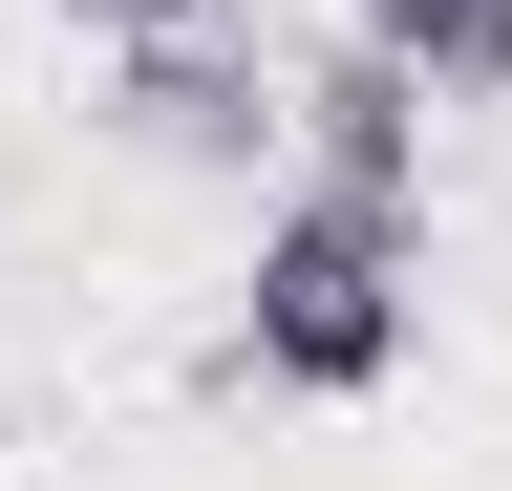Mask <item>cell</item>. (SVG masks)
<instances>
[{
	"label": "cell",
	"instance_id": "obj_6",
	"mask_svg": "<svg viewBox=\"0 0 512 491\" xmlns=\"http://www.w3.org/2000/svg\"><path fill=\"white\" fill-rule=\"evenodd\" d=\"M0 470H22V427H0Z\"/></svg>",
	"mask_w": 512,
	"mask_h": 491
},
{
	"label": "cell",
	"instance_id": "obj_1",
	"mask_svg": "<svg viewBox=\"0 0 512 491\" xmlns=\"http://www.w3.org/2000/svg\"><path fill=\"white\" fill-rule=\"evenodd\" d=\"M235 363L256 385H299V406H384L427 363V214H384V193H256V278H235Z\"/></svg>",
	"mask_w": 512,
	"mask_h": 491
},
{
	"label": "cell",
	"instance_id": "obj_5",
	"mask_svg": "<svg viewBox=\"0 0 512 491\" xmlns=\"http://www.w3.org/2000/svg\"><path fill=\"white\" fill-rule=\"evenodd\" d=\"M64 22H86V43H150V22H192V0H64Z\"/></svg>",
	"mask_w": 512,
	"mask_h": 491
},
{
	"label": "cell",
	"instance_id": "obj_4",
	"mask_svg": "<svg viewBox=\"0 0 512 491\" xmlns=\"http://www.w3.org/2000/svg\"><path fill=\"white\" fill-rule=\"evenodd\" d=\"M342 22H363V43H406L448 107H491V86H512V0H342Z\"/></svg>",
	"mask_w": 512,
	"mask_h": 491
},
{
	"label": "cell",
	"instance_id": "obj_3",
	"mask_svg": "<svg viewBox=\"0 0 512 491\" xmlns=\"http://www.w3.org/2000/svg\"><path fill=\"white\" fill-rule=\"evenodd\" d=\"M299 107V171H320V193H384V214H427V65H406V43H320V65L278 86Z\"/></svg>",
	"mask_w": 512,
	"mask_h": 491
},
{
	"label": "cell",
	"instance_id": "obj_2",
	"mask_svg": "<svg viewBox=\"0 0 512 491\" xmlns=\"http://www.w3.org/2000/svg\"><path fill=\"white\" fill-rule=\"evenodd\" d=\"M107 150H150V171H214V193H256V171L299 150V107L278 65H256V22H150V43H107Z\"/></svg>",
	"mask_w": 512,
	"mask_h": 491
}]
</instances>
